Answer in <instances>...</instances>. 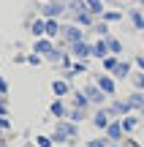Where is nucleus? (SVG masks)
<instances>
[{"instance_id":"obj_7","label":"nucleus","mask_w":144,"mask_h":147,"mask_svg":"<svg viewBox=\"0 0 144 147\" xmlns=\"http://www.w3.org/2000/svg\"><path fill=\"white\" fill-rule=\"evenodd\" d=\"M131 106H144V95H131Z\"/></svg>"},{"instance_id":"obj_8","label":"nucleus","mask_w":144,"mask_h":147,"mask_svg":"<svg viewBox=\"0 0 144 147\" xmlns=\"http://www.w3.org/2000/svg\"><path fill=\"white\" fill-rule=\"evenodd\" d=\"M128 106H131V104H117L112 112H114V115H125V112H128Z\"/></svg>"},{"instance_id":"obj_9","label":"nucleus","mask_w":144,"mask_h":147,"mask_svg":"<svg viewBox=\"0 0 144 147\" xmlns=\"http://www.w3.org/2000/svg\"><path fill=\"white\" fill-rule=\"evenodd\" d=\"M82 117H84V112H82V109H74V112H71V120H74V123H79Z\"/></svg>"},{"instance_id":"obj_1","label":"nucleus","mask_w":144,"mask_h":147,"mask_svg":"<svg viewBox=\"0 0 144 147\" xmlns=\"http://www.w3.org/2000/svg\"><path fill=\"white\" fill-rule=\"evenodd\" d=\"M123 123H109V125H106V139H109V142H112V144H117L120 142V139H123Z\"/></svg>"},{"instance_id":"obj_12","label":"nucleus","mask_w":144,"mask_h":147,"mask_svg":"<svg viewBox=\"0 0 144 147\" xmlns=\"http://www.w3.org/2000/svg\"><path fill=\"white\" fill-rule=\"evenodd\" d=\"M0 131H8V120L5 117H0Z\"/></svg>"},{"instance_id":"obj_13","label":"nucleus","mask_w":144,"mask_h":147,"mask_svg":"<svg viewBox=\"0 0 144 147\" xmlns=\"http://www.w3.org/2000/svg\"><path fill=\"white\" fill-rule=\"evenodd\" d=\"M109 147H120V144H109Z\"/></svg>"},{"instance_id":"obj_5","label":"nucleus","mask_w":144,"mask_h":147,"mask_svg":"<svg viewBox=\"0 0 144 147\" xmlns=\"http://www.w3.org/2000/svg\"><path fill=\"white\" fill-rule=\"evenodd\" d=\"M35 144L38 147H52L54 142H52V136H35Z\"/></svg>"},{"instance_id":"obj_6","label":"nucleus","mask_w":144,"mask_h":147,"mask_svg":"<svg viewBox=\"0 0 144 147\" xmlns=\"http://www.w3.org/2000/svg\"><path fill=\"white\" fill-rule=\"evenodd\" d=\"M52 115H54V117H65V106L60 104V101H57V104L52 106Z\"/></svg>"},{"instance_id":"obj_3","label":"nucleus","mask_w":144,"mask_h":147,"mask_svg":"<svg viewBox=\"0 0 144 147\" xmlns=\"http://www.w3.org/2000/svg\"><path fill=\"white\" fill-rule=\"evenodd\" d=\"M112 142H109L106 136H101V139H90V142H87V147H109Z\"/></svg>"},{"instance_id":"obj_11","label":"nucleus","mask_w":144,"mask_h":147,"mask_svg":"<svg viewBox=\"0 0 144 147\" xmlns=\"http://www.w3.org/2000/svg\"><path fill=\"white\" fill-rule=\"evenodd\" d=\"M101 87H103V90H109V93L114 90V87H112V79H101Z\"/></svg>"},{"instance_id":"obj_4","label":"nucleus","mask_w":144,"mask_h":147,"mask_svg":"<svg viewBox=\"0 0 144 147\" xmlns=\"http://www.w3.org/2000/svg\"><path fill=\"white\" fill-rule=\"evenodd\" d=\"M133 128H136V117H125V120H123V131H125V134H131Z\"/></svg>"},{"instance_id":"obj_10","label":"nucleus","mask_w":144,"mask_h":147,"mask_svg":"<svg viewBox=\"0 0 144 147\" xmlns=\"http://www.w3.org/2000/svg\"><path fill=\"white\" fill-rule=\"evenodd\" d=\"M65 90H68V84H63V82H57V84H54V93H57V95H63Z\"/></svg>"},{"instance_id":"obj_2","label":"nucleus","mask_w":144,"mask_h":147,"mask_svg":"<svg viewBox=\"0 0 144 147\" xmlns=\"http://www.w3.org/2000/svg\"><path fill=\"white\" fill-rule=\"evenodd\" d=\"M92 120H95L98 128H103V131H106V125H109V115H106V112H95V117H92Z\"/></svg>"}]
</instances>
